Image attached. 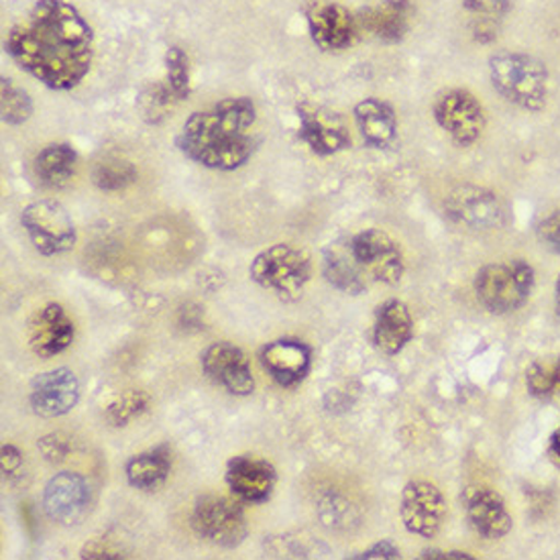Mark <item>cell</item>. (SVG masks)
Returning a JSON list of instances; mask_svg holds the SVG:
<instances>
[{"label": "cell", "instance_id": "1", "mask_svg": "<svg viewBox=\"0 0 560 560\" xmlns=\"http://www.w3.org/2000/svg\"><path fill=\"white\" fill-rule=\"evenodd\" d=\"M7 51L47 89L72 90L90 72L94 33L74 4L39 0L9 33Z\"/></svg>", "mask_w": 560, "mask_h": 560}, {"label": "cell", "instance_id": "2", "mask_svg": "<svg viewBox=\"0 0 560 560\" xmlns=\"http://www.w3.org/2000/svg\"><path fill=\"white\" fill-rule=\"evenodd\" d=\"M255 120L257 110L252 98H224L184 122L177 149L208 170L235 172L252 160L261 141L253 131Z\"/></svg>", "mask_w": 560, "mask_h": 560}, {"label": "cell", "instance_id": "3", "mask_svg": "<svg viewBox=\"0 0 560 560\" xmlns=\"http://www.w3.org/2000/svg\"><path fill=\"white\" fill-rule=\"evenodd\" d=\"M489 75L493 89L508 103L524 110H542L548 98V70L540 59L528 54L500 51L489 59Z\"/></svg>", "mask_w": 560, "mask_h": 560}, {"label": "cell", "instance_id": "4", "mask_svg": "<svg viewBox=\"0 0 560 560\" xmlns=\"http://www.w3.org/2000/svg\"><path fill=\"white\" fill-rule=\"evenodd\" d=\"M252 280L278 295L280 300H298L312 276L308 253L292 245H273L253 259Z\"/></svg>", "mask_w": 560, "mask_h": 560}, {"label": "cell", "instance_id": "5", "mask_svg": "<svg viewBox=\"0 0 560 560\" xmlns=\"http://www.w3.org/2000/svg\"><path fill=\"white\" fill-rule=\"evenodd\" d=\"M534 281V269L524 261L491 264L477 273L475 294L491 314H508L524 306Z\"/></svg>", "mask_w": 560, "mask_h": 560}, {"label": "cell", "instance_id": "6", "mask_svg": "<svg viewBox=\"0 0 560 560\" xmlns=\"http://www.w3.org/2000/svg\"><path fill=\"white\" fill-rule=\"evenodd\" d=\"M192 528L202 538L222 548H236L249 534V524L241 503L224 495H205L196 502Z\"/></svg>", "mask_w": 560, "mask_h": 560}, {"label": "cell", "instance_id": "7", "mask_svg": "<svg viewBox=\"0 0 560 560\" xmlns=\"http://www.w3.org/2000/svg\"><path fill=\"white\" fill-rule=\"evenodd\" d=\"M21 224L31 243L45 257L74 249L75 226L68 210L56 200H39L23 210Z\"/></svg>", "mask_w": 560, "mask_h": 560}, {"label": "cell", "instance_id": "8", "mask_svg": "<svg viewBox=\"0 0 560 560\" xmlns=\"http://www.w3.org/2000/svg\"><path fill=\"white\" fill-rule=\"evenodd\" d=\"M434 118L460 148H469L486 131V110L469 90L443 92L434 103Z\"/></svg>", "mask_w": 560, "mask_h": 560}, {"label": "cell", "instance_id": "9", "mask_svg": "<svg viewBox=\"0 0 560 560\" xmlns=\"http://www.w3.org/2000/svg\"><path fill=\"white\" fill-rule=\"evenodd\" d=\"M354 259L368 280L382 281L387 285H396L404 276V255L398 243L392 236L369 229L349 241Z\"/></svg>", "mask_w": 560, "mask_h": 560}, {"label": "cell", "instance_id": "10", "mask_svg": "<svg viewBox=\"0 0 560 560\" xmlns=\"http://www.w3.org/2000/svg\"><path fill=\"white\" fill-rule=\"evenodd\" d=\"M300 118L298 137L308 145L312 153L326 158L351 148V133L345 117L326 106L302 103L295 106Z\"/></svg>", "mask_w": 560, "mask_h": 560}, {"label": "cell", "instance_id": "11", "mask_svg": "<svg viewBox=\"0 0 560 560\" xmlns=\"http://www.w3.org/2000/svg\"><path fill=\"white\" fill-rule=\"evenodd\" d=\"M446 214L471 231H493L505 221V210L500 198L486 188L460 184L444 200Z\"/></svg>", "mask_w": 560, "mask_h": 560}, {"label": "cell", "instance_id": "12", "mask_svg": "<svg viewBox=\"0 0 560 560\" xmlns=\"http://www.w3.org/2000/svg\"><path fill=\"white\" fill-rule=\"evenodd\" d=\"M399 516L410 534L434 538L443 528L446 516V503L441 489L420 479L410 481L401 491Z\"/></svg>", "mask_w": 560, "mask_h": 560}, {"label": "cell", "instance_id": "13", "mask_svg": "<svg viewBox=\"0 0 560 560\" xmlns=\"http://www.w3.org/2000/svg\"><path fill=\"white\" fill-rule=\"evenodd\" d=\"M90 503L92 489L89 481L78 472H58L45 486V514L63 526L80 524L89 516Z\"/></svg>", "mask_w": 560, "mask_h": 560}, {"label": "cell", "instance_id": "14", "mask_svg": "<svg viewBox=\"0 0 560 560\" xmlns=\"http://www.w3.org/2000/svg\"><path fill=\"white\" fill-rule=\"evenodd\" d=\"M312 42L323 51H342L351 47L359 35V19L339 2H314L308 9Z\"/></svg>", "mask_w": 560, "mask_h": 560}, {"label": "cell", "instance_id": "15", "mask_svg": "<svg viewBox=\"0 0 560 560\" xmlns=\"http://www.w3.org/2000/svg\"><path fill=\"white\" fill-rule=\"evenodd\" d=\"M202 369L210 382L233 396H249L255 389L252 365L245 353L231 342H214L202 354Z\"/></svg>", "mask_w": 560, "mask_h": 560}, {"label": "cell", "instance_id": "16", "mask_svg": "<svg viewBox=\"0 0 560 560\" xmlns=\"http://www.w3.org/2000/svg\"><path fill=\"white\" fill-rule=\"evenodd\" d=\"M463 508L472 530L487 540H500L512 532V514L508 512L502 495L491 487H467L463 491Z\"/></svg>", "mask_w": 560, "mask_h": 560}, {"label": "cell", "instance_id": "17", "mask_svg": "<svg viewBox=\"0 0 560 560\" xmlns=\"http://www.w3.org/2000/svg\"><path fill=\"white\" fill-rule=\"evenodd\" d=\"M80 399V384L74 371L59 368L37 375L31 382L30 404L44 418H59L72 412Z\"/></svg>", "mask_w": 560, "mask_h": 560}, {"label": "cell", "instance_id": "18", "mask_svg": "<svg viewBox=\"0 0 560 560\" xmlns=\"http://www.w3.org/2000/svg\"><path fill=\"white\" fill-rule=\"evenodd\" d=\"M276 481V469L266 458L238 455L226 465V486L241 502H267L273 493Z\"/></svg>", "mask_w": 560, "mask_h": 560}, {"label": "cell", "instance_id": "19", "mask_svg": "<svg viewBox=\"0 0 560 560\" xmlns=\"http://www.w3.org/2000/svg\"><path fill=\"white\" fill-rule=\"evenodd\" d=\"M74 323L59 304H45L35 310L30 320V345L33 353L49 359L63 353L74 340Z\"/></svg>", "mask_w": 560, "mask_h": 560}, {"label": "cell", "instance_id": "20", "mask_svg": "<svg viewBox=\"0 0 560 560\" xmlns=\"http://www.w3.org/2000/svg\"><path fill=\"white\" fill-rule=\"evenodd\" d=\"M261 365L276 384L294 387L310 373L312 349L298 339L273 340L261 351Z\"/></svg>", "mask_w": 560, "mask_h": 560}, {"label": "cell", "instance_id": "21", "mask_svg": "<svg viewBox=\"0 0 560 560\" xmlns=\"http://www.w3.org/2000/svg\"><path fill=\"white\" fill-rule=\"evenodd\" d=\"M412 15L410 0H382L380 4L361 11L357 19L361 31H365L371 37L384 44H398L410 30Z\"/></svg>", "mask_w": 560, "mask_h": 560}, {"label": "cell", "instance_id": "22", "mask_svg": "<svg viewBox=\"0 0 560 560\" xmlns=\"http://www.w3.org/2000/svg\"><path fill=\"white\" fill-rule=\"evenodd\" d=\"M413 320L408 306L399 300H387L375 314L373 342L385 354H398L412 340Z\"/></svg>", "mask_w": 560, "mask_h": 560}, {"label": "cell", "instance_id": "23", "mask_svg": "<svg viewBox=\"0 0 560 560\" xmlns=\"http://www.w3.org/2000/svg\"><path fill=\"white\" fill-rule=\"evenodd\" d=\"M354 122L369 148L384 149L396 141L398 118L394 106L380 98H365L354 106Z\"/></svg>", "mask_w": 560, "mask_h": 560}, {"label": "cell", "instance_id": "24", "mask_svg": "<svg viewBox=\"0 0 560 560\" xmlns=\"http://www.w3.org/2000/svg\"><path fill=\"white\" fill-rule=\"evenodd\" d=\"M323 273L330 285H335L345 294H361L368 288V276L357 264L349 243L347 245L335 243L326 249Z\"/></svg>", "mask_w": 560, "mask_h": 560}, {"label": "cell", "instance_id": "25", "mask_svg": "<svg viewBox=\"0 0 560 560\" xmlns=\"http://www.w3.org/2000/svg\"><path fill=\"white\" fill-rule=\"evenodd\" d=\"M78 153L68 143H51L35 158V174L47 188H66L75 176Z\"/></svg>", "mask_w": 560, "mask_h": 560}, {"label": "cell", "instance_id": "26", "mask_svg": "<svg viewBox=\"0 0 560 560\" xmlns=\"http://www.w3.org/2000/svg\"><path fill=\"white\" fill-rule=\"evenodd\" d=\"M172 471V453L167 446H158L135 455L127 463V481L129 486L141 491H155L167 481Z\"/></svg>", "mask_w": 560, "mask_h": 560}, {"label": "cell", "instance_id": "27", "mask_svg": "<svg viewBox=\"0 0 560 560\" xmlns=\"http://www.w3.org/2000/svg\"><path fill=\"white\" fill-rule=\"evenodd\" d=\"M0 113H2V122L19 127L30 120L33 115V103H31L30 92L21 89L13 80L2 78L0 80Z\"/></svg>", "mask_w": 560, "mask_h": 560}, {"label": "cell", "instance_id": "28", "mask_svg": "<svg viewBox=\"0 0 560 560\" xmlns=\"http://www.w3.org/2000/svg\"><path fill=\"white\" fill-rule=\"evenodd\" d=\"M165 86L177 103L190 96V61L182 47H170L165 51Z\"/></svg>", "mask_w": 560, "mask_h": 560}, {"label": "cell", "instance_id": "29", "mask_svg": "<svg viewBox=\"0 0 560 560\" xmlns=\"http://www.w3.org/2000/svg\"><path fill=\"white\" fill-rule=\"evenodd\" d=\"M137 172L133 165L120 158H104L103 162L96 163L94 167V184L106 190V192H117L133 184Z\"/></svg>", "mask_w": 560, "mask_h": 560}, {"label": "cell", "instance_id": "30", "mask_svg": "<svg viewBox=\"0 0 560 560\" xmlns=\"http://www.w3.org/2000/svg\"><path fill=\"white\" fill-rule=\"evenodd\" d=\"M149 396L139 389H129L113 399L106 408V420L113 427H127L131 420L143 412H148Z\"/></svg>", "mask_w": 560, "mask_h": 560}, {"label": "cell", "instance_id": "31", "mask_svg": "<svg viewBox=\"0 0 560 560\" xmlns=\"http://www.w3.org/2000/svg\"><path fill=\"white\" fill-rule=\"evenodd\" d=\"M176 103L177 101L174 98V94L170 92V89H167L165 82H163V84H158V86H149V89L141 94L139 108H141L145 120L155 125V122H162L165 115H167V110H172V106Z\"/></svg>", "mask_w": 560, "mask_h": 560}, {"label": "cell", "instance_id": "32", "mask_svg": "<svg viewBox=\"0 0 560 560\" xmlns=\"http://www.w3.org/2000/svg\"><path fill=\"white\" fill-rule=\"evenodd\" d=\"M526 385L528 392L536 398H550L555 396V373H552V363L548 361H536L532 363L526 371Z\"/></svg>", "mask_w": 560, "mask_h": 560}, {"label": "cell", "instance_id": "33", "mask_svg": "<svg viewBox=\"0 0 560 560\" xmlns=\"http://www.w3.org/2000/svg\"><path fill=\"white\" fill-rule=\"evenodd\" d=\"M463 9L472 19L502 21L510 13V0H463Z\"/></svg>", "mask_w": 560, "mask_h": 560}, {"label": "cell", "instance_id": "34", "mask_svg": "<svg viewBox=\"0 0 560 560\" xmlns=\"http://www.w3.org/2000/svg\"><path fill=\"white\" fill-rule=\"evenodd\" d=\"M538 238L546 249L559 253L560 255V210L546 217L545 221L538 224Z\"/></svg>", "mask_w": 560, "mask_h": 560}, {"label": "cell", "instance_id": "35", "mask_svg": "<svg viewBox=\"0 0 560 560\" xmlns=\"http://www.w3.org/2000/svg\"><path fill=\"white\" fill-rule=\"evenodd\" d=\"M37 446L42 448V453H44L45 458H47V460H51V463H56V460H63L66 455H68V451H70V443H68V439H63L61 434H49V436L42 439Z\"/></svg>", "mask_w": 560, "mask_h": 560}, {"label": "cell", "instance_id": "36", "mask_svg": "<svg viewBox=\"0 0 560 560\" xmlns=\"http://www.w3.org/2000/svg\"><path fill=\"white\" fill-rule=\"evenodd\" d=\"M23 471V455L19 453L13 444H4L2 446V472L4 477H16L19 472Z\"/></svg>", "mask_w": 560, "mask_h": 560}, {"label": "cell", "instance_id": "37", "mask_svg": "<svg viewBox=\"0 0 560 560\" xmlns=\"http://www.w3.org/2000/svg\"><path fill=\"white\" fill-rule=\"evenodd\" d=\"M120 557H125V555H120L118 548L104 545V540H94L84 546V550H82V559H120Z\"/></svg>", "mask_w": 560, "mask_h": 560}, {"label": "cell", "instance_id": "38", "mask_svg": "<svg viewBox=\"0 0 560 560\" xmlns=\"http://www.w3.org/2000/svg\"><path fill=\"white\" fill-rule=\"evenodd\" d=\"M359 559H399V548L392 542H380V545L369 548Z\"/></svg>", "mask_w": 560, "mask_h": 560}, {"label": "cell", "instance_id": "39", "mask_svg": "<svg viewBox=\"0 0 560 560\" xmlns=\"http://www.w3.org/2000/svg\"><path fill=\"white\" fill-rule=\"evenodd\" d=\"M422 559H472L471 555H467V552H441V550H427L424 555H422Z\"/></svg>", "mask_w": 560, "mask_h": 560}, {"label": "cell", "instance_id": "40", "mask_svg": "<svg viewBox=\"0 0 560 560\" xmlns=\"http://www.w3.org/2000/svg\"><path fill=\"white\" fill-rule=\"evenodd\" d=\"M550 455H552V458L560 465V428L555 430V434H552V439H550Z\"/></svg>", "mask_w": 560, "mask_h": 560}, {"label": "cell", "instance_id": "41", "mask_svg": "<svg viewBox=\"0 0 560 560\" xmlns=\"http://www.w3.org/2000/svg\"><path fill=\"white\" fill-rule=\"evenodd\" d=\"M552 373H555V396L557 394L560 396V359L552 363Z\"/></svg>", "mask_w": 560, "mask_h": 560}, {"label": "cell", "instance_id": "42", "mask_svg": "<svg viewBox=\"0 0 560 560\" xmlns=\"http://www.w3.org/2000/svg\"><path fill=\"white\" fill-rule=\"evenodd\" d=\"M555 302H557V312L560 314V276L557 280V290H555Z\"/></svg>", "mask_w": 560, "mask_h": 560}]
</instances>
